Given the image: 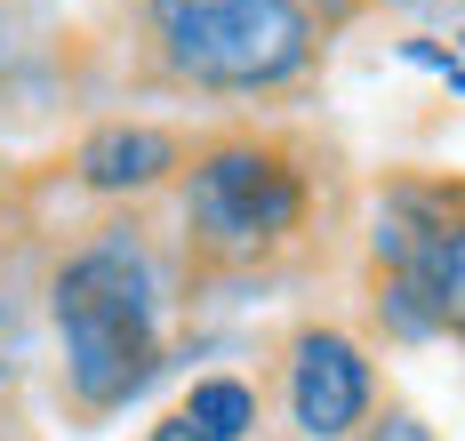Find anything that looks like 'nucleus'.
Returning <instances> with one entry per match:
<instances>
[{"instance_id": "obj_7", "label": "nucleus", "mask_w": 465, "mask_h": 441, "mask_svg": "<svg viewBox=\"0 0 465 441\" xmlns=\"http://www.w3.org/2000/svg\"><path fill=\"white\" fill-rule=\"evenodd\" d=\"M425 289H433V321H441L450 338H465V217H450V233L433 241Z\"/></svg>"}, {"instance_id": "obj_8", "label": "nucleus", "mask_w": 465, "mask_h": 441, "mask_svg": "<svg viewBox=\"0 0 465 441\" xmlns=\"http://www.w3.org/2000/svg\"><path fill=\"white\" fill-rule=\"evenodd\" d=\"M153 441H209V434H201V426H185V417H177V409H169V417H161V426H153Z\"/></svg>"}, {"instance_id": "obj_6", "label": "nucleus", "mask_w": 465, "mask_h": 441, "mask_svg": "<svg viewBox=\"0 0 465 441\" xmlns=\"http://www.w3.org/2000/svg\"><path fill=\"white\" fill-rule=\"evenodd\" d=\"M177 417L201 426L209 441H249L257 434V386H241V377H201V386L177 401Z\"/></svg>"}, {"instance_id": "obj_4", "label": "nucleus", "mask_w": 465, "mask_h": 441, "mask_svg": "<svg viewBox=\"0 0 465 441\" xmlns=\"http://www.w3.org/2000/svg\"><path fill=\"white\" fill-rule=\"evenodd\" d=\"M377 401L370 353L345 329H297L289 345V426L305 441H345Z\"/></svg>"}, {"instance_id": "obj_2", "label": "nucleus", "mask_w": 465, "mask_h": 441, "mask_svg": "<svg viewBox=\"0 0 465 441\" xmlns=\"http://www.w3.org/2000/svg\"><path fill=\"white\" fill-rule=\"evenodd\" d=\"M313 225V161L289 137L232 129L185 169V249L209 273H249L305 241Z\"/></svg>"}, {"instance_id": "obj_3", "label": "nucleus", "mask_w": 465, "mask_h": 441, "mask_svg": "<svg viewBox=\"0 0 465 441\" xmlns=\"http://www.w3.org/2000/svg\"><path fill=\"white\" fill-rule=\"evenodd\" d=\"M144 33H153L161 73L209 97L289 89L322 56L305 0H144Z\"/></svg>"}, {"instance_id": "obj_1", "label": "nucleus", "mask_w": 465, "mask_h": 441, "mask_svg": "<svg viewBox=\"0 0 465 441\" xmlns=\"http://www.w3.org/2000/svg\"><path fill=\"white\" fill-rule=\"evenodd\" d=\"M48 313L64 338V386L81 409H121L161 369V273L129 233L73 249L48 281Z\"/></svg>"}, {"instance_id": "obj_5", "label": "nucleus", "mask_w": 465, "mask_h": 441, "mask_svg": "<svg viewBox=\"0 0 465 441\" xmlns=\"http://www.w3.org/2000/svg\"><path fill=\"white\" fill-rule=\"evenodd\" d=\"M177 161H185V152H177L169 129H153V121H104V129L81 137L73 177H81L89 193H153Z\"/></svg>"}]
</instances>
